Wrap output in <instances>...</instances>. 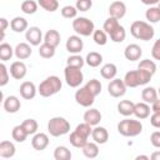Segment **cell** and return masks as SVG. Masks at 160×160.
<instances>
[{
	"label": "cell",
	"instance_id": "14",
	"mask_svg": "<svg viewBox=\"0 0 160 160\" xmlns=\"http://www.w3.org/2000/svg\"><path fill=\"white\" fill-rule=\"evenodd\" d=\"M109 15L112 16V18H116V19H122L125 15H126V5L124 1H120V0H115L110 4L109 6Z\"/></svg>",
	"mask_w": 160,
	"mask_h": 160
},
{
	"label": "cell",
	"instance_id": "8",
	"mask_svg": "<svg viewBox=\"0 0 160 160\" xmlns=\"http://www.w3.org/2000/svg\"><path fill=\"white\" fill-rule=\"evenodd\" d=\"M74 98H75V101H76L80 106H82V108H90V106L94 104L96 96L84 85V86H80V88L75 91Z\"/></svg>",
	"mask_w": 160,
	"mask_h": 160
},
{
	"label": "cell",
	"instance_id": "32",
	"mask_svg": "<svg viewBox=\"0 0 160 160\" xmlns=\"http://www.w3.org/2000/svg\"><path fill=\"white\" fill-rule=\"evenodd\" d=\"M145 18L148 20V22L150 24H156L160 21V9L158 8V5L155 6H149V9L145 12Z\"/></svg>",
	"mask_w": 160,
	"mask_h": 160
},
{
	"label": "cell",
	"instance_id": "39",
	"mask_svg": "<svg viewBox=\"0 0 160 160\" xmlns=\"http://www.w3.org/2000/svg\"><path fill=\"white\" fill-rule=\"evenodd\" d=\"M120 24H119V19H116V18H112V16H109L105 21H104V25H102V30L108 34V35H110L118 26H119Z\"/></svg>",
	"mask_w": 160,
	"mask_h": 160
},
{
	"label": "cell",
	"instance_id": "35",
	"mask_svg": "<svg viewBox=\"0 0 160 160\" xmlns=\"http://www.w3.org/2000/svg\"><path fill=\"white\" fill-rule=\"evenodd\" d=\"M38 6H39V4L36 1H34V0H25V1L21 2L20 9H21V11L24 14L32 15V14H35L38 11Z\"/></svg>",
	"mask_w": 160,
	"mask_h": 160
},
{
	"label": "cell",
	"instance_id": "13",
	"mask_svg": "<svg viewBox=\"0 0 160 160\" xmlns=\"http://www.w3.org/2000/svg\"><path fill=\"white\" fill-rule=\"evenodd\" d=\"M2 106H4V110L9 114H15L20 110L21 108V102H20V99L15 95H9L4 99L2 101Z\"/></svg>",
	"mask_w": 160,
	"mask_h": 160
},
{
	"label": "cell",
	"instance_id": "48",
	"mask_svg": "<svg viewBox=\"0 0 160 160\" xmlns=\"http://www.w3.org/2000/svg\"><path fill=\"white\" fill-rule=\"evenodd\" d=\"M75 6L79 11H88L92 6V0H76Z\"/></svg>",
	"mask_w": 160,
	"mask_h": 160
},
{
	"label": "cell",
	"instance_id": "2",
	"mask_svg": "<svg viewBox=\"0 0 160 160\" xmlns=\"http://www.w3.org/2000/svg\"><path fill=\"white\" fill-rule=\"evenodd\" d=\"M130 32L135 39L142 40V41H149L155 35V30L151 26V24L148 21H142V20L134 21L130 26Z\"/></svg>",
	"mask_w": 160,
	"mask_h": 160
},
{
	"label": "cell",
	"instance_id": "3",
	"mask_svg": "<svg viewBox=\"0 0 160 160\" xmlns=\"http://www.w3.org/2000/svg\"><path fill=\"white\" fill-rule=\"evenodd\" d=\"M61 88H62V82L60 78L56 75H50L40 82V85L38 86V92L42 98H50L58 94L61 90Z\"/></svg>",
	"mask_w": 160,
	"mask_h": 160
},
{
	"label": "cell",
	"instance_id": "43",
	"mask_svg": "<svg viewBox=\"0 0 160 160\" xmlns=\"http://www.w3.org/2000/svg\"><path fill=\"white\" fill-rule=\"evenodd\" d=\"M78 11L79 10L76 9V6H72V5H65L60 10L61 16L65 19H75L78 15Z\"/></svg>",
	"mask_w": 160,
	"mask_h": 160
},
{
	"label": "cell",
	"instance_id": "37",
	"mask_svg": "<svg viewBox=\"0 0 160 160\" xmlns=\"http://www.w3.org/2000/svg\"><path fill=\"white\" fill-rule=\"evenodd\" d=\"M109 36H110L111 41H114V42H122L126 38V30L122 25H119Z\"/></svg>",
	"mask_w": 160,
	"mask_h": 160
},
{
	"label": "cell",
	"instance_id": "19",
	"mask_svg": "<svg viewBox=\"0 0 160 160\" xmlns=\"http://www.w3.org/2000/svg\"><path fill=\"white\" fill-rule=\"evenodd\" d=\"M14 54H15L16 59H19V60H25V59L30 58V55L32 54L31 45H30L29 42H19V44L14 48Z\"/></svg>",
	"mask_w": 160,
	"mask_h": 160
},
{
	"label": "cell",
	"instance_id": "58",
	"mask_svg": "<svg viewBox=\"0 0 160 160\" xmlns=\"http://www.w3.org/2000/svg\"><path fill=\"white\" fill-rule=\"evenodd\" d=\"M158 8H159V9H160V2H159V4H158Z\"/></svg>",
	"mask_w": 160,
	"mask_h": 160
},
{
	"label": "cell",
	"instance_id": "34",
	"mask_svg": "<svg viewBox=\"0 0 160 160\" xmlns=\"http://www.w3.org/2000/svg\"><path fill=\"white\" fill-rule=\"evenodd\" d=\"M12 55H15L12 46L8 42H1L0 44V60L5 62V61L10 60L12 58Z\"/></svg>",
	"mask_w": 160,
	"mask_h": 160
},
{
	"label": "cell",
	"instance_id": "17",
	"mask_svg": "<svg viewBox=\"0 0 160 160\" xmlns=\"http://www.w3.org/2000/svg\"><path fill=\"white\" fill-rule=\"evenodd\" d=\"M141 55H142V49L138 44H129L124 50V56L129 61H136L141 58Z\"/></svg>",
	"mask_w": 160,
	"mask_h": 160
},
{
	"label": "cell",
	"instance_id": "9",
	"mask_svg": "<svg viewBox=\"0 0 160 160\" xmlns=\"http://www.w3.org/2000/svg\"><path fill=\"white\" fill-rule=\"evenodd\" d=\"M126 89H128V86L125 85L124 80L122 79H118V78L110 80V82L108 85V92L112 98H121V96H124L125 92H126Z\"/></svg>",
	"mask_w": 160,
	"mask_h": 160
},
{
	"label": "cell",
	"instance_id": "24",
	"mask_svg": "<svg viewBox=\"0 0 160 160\" xmlns=\"http://www.w3.org/2000/svg\"><path fill=\"white\" fill-rule=\"evenodd\" d=\"M10 28L14 32H24L29 29L28 28V20L22 16H15L10 21Z\"/></svg>",
	"mask_w": 160,
	"mask_h": 160
},
{
	"label": "cell",
	"instance_id": "25",
	"mask_svg": "<svg viewBox=\"0 0 160 160\" xmlns=\"http://www.w3.org/2000/svg\"><path fill=\"white\" fill-rule=\"evenodd\" d=\"M100 74L104 79L106 80H112L116 78V74H118V68L115 64L112 62H108V64H104L100 69Z\"/></svg>",
	"mask_w": 160,
	"mask_h": 160
},
{
	"label": "cell",
	"instance_id": "23",
	"mask_svg": "<svg viewBox=\"0 0 160 160\" xmlns=\"http://www.w3.org/2000/svg\"><path fill=\"white\" fill-rule=\"evenodd\" d=\"M134 110H135V102H132L131 100H121L118 104V112L121 114L122 116H131L134 115Z\"/></svg>",
	"mask_w": 160,
	"mask_h": 160
},
{
	"label": "cell",
	"instance_id": "21",
	"mask_svg": "<svg viewBox=\"0 0 160 160\" xmlns=\"http://www.w3.org/2000/svg\"><path fill=\"white\" fill-rule=\"evenodd\" d=\"M150 112H151L150 104H148V102H145V101H140V102H136V104H135L134 115H135L139 120L148 119V118L150 116Z\"/></svg>",
	"mask_w": 160,
	"mask_h": 160
},
{
	"label": "cell",
	"instance_id": "29",
	"mask_svg": "<svg viewBox=\"0 0 160 160\" xmlns=\"http://www.w3.org/2000/svg\"><path fill=\"white\" fill-rule=\"evenodd\" d=\"M69 141H70V144H71L74 148L81 149V148H84V145L88 142V138L82 136V135H81V134H79L76 130H74L72 132H70Z\"/></svg>",
	"mask_w": 160,
	"mask_h": 160
},
{
	"label": "cell",
	"instance_id": "36",
	"mask_svg": "<svg viewBox=\"0 0 160 160\" xmlns=\"http://www.w3.org/2000/svg\"><path fill=\"white\" fill-rule=\"evenodd\" d=\"M55 49L56 48H54L46 42H42L41 45H39V55L42 59H51L55 55Z\"/></svg>",
	"mask_w": 160,
	"mask_h": 160
},
{
	"label": "cell",
	"instance_id": "46",
	"mask_svg": "<svg viewBox=\"0 0 160 160\" xmlns=\"http://www.w3.org/2000/svg\"><path fill=\"white\" fill-rule=\"evenodd\" d=\"M9 70L6 68V65L4 64V61L0 64V86H5L9 80H10V75H9Z\"/></svg>",
	"mask_w": 160,
	"mask_h": 160
},
{
	"label": "cell",
	"instance_id": "45",
	"mask_svg": "<svg viewBox=\"0 0 160 160\" xmlns=\"http://www.w3.org/2000/svg\"><path fill=\"white\" fill-rule=\"evenodd\" d=\"M85 86H86L95 96L100 95L101 89H102V85H101V82H100L98 79H91V80H89V81L85 84Z\"/></svg>",
	"mask_w": 160,
	"mask_h": 160
},
{
	"label": "cell",
	"instance_id": "26",
	"mask_svg": "<svg viewBox=\"0 0 160 160\" xmlns=\"http://www.w3.org/2000/svg\"><path fill=\"white\" fill-rule=\"evenodd\" d=\"M82 154L89 159H95L99 155V144L95 141H88L84 148H81Z\"/></svg>",
	"mask_w": 160,
	"mask_h": 160
},
{
	"label": "cell",
	"instance_id": "38",
	"mask_svg": "<svg viewBox=\"0 0 160 160\" xmlns=\"http://www.w3.org/2000/svg\"><path fill=\"white\" fill-rule=\"evenodd\" d=\"M85 64V59L81 58L79 54H71L68 59H66V65L68 66H72V68H78V69H82Z\"/></svg>",
	"mask_w": 160,
	"mask_h": 160
},
{
	"label": "cell",
	"instance_id": "11",
	"mask_svg": "<svg viewBox=\"0 0 160 160\" xmlns=\"http://www.w3.org/2000/svg\"><path fill=\"white\" fill-rule=\"evenodd\" d=\"M65 48L70 54H80L84 49V41L80 35H71L68 38Z\"/></svg>",
	"mask_w": 160,
	"mask_h": 160
},
{
	"label": "cell",
	"instance_id": "18",
	"mask_svg": "<svg viewBox=\"0 0 160 160\" xmlns=\"http://www.w3.org/2000/svg\"><path fill=\"white\" fill-rule=\"evenodd\" d=\"M101 118H102L101 112H100L98 109H95V108H90L89 110H86V111L84 112V116H82L84 121L88 122V124L91 125V126L99 125V122L101 121Z\"/></svg>",
	"mask_w": 160,
	"mask_h": 160
},
{
	"label": "cell",
	"instance_id": "20",
	"mask_svg": "<svg viewBox=\"0 0 160 160\" xmlns=\"http://www.w3.org/2000/svg\"><path fill=\"white\" fill-rule=\"evenodd\" d=\"M91 138H92V140L95 142H98L99 145H102V144H106L108 142V140H109V132H108V130L104 126L96 125L92 129Z\"/></svg>",
	"mask_w": 160,
	"mask_h": 160
},
{
	"label": "cell",
	"instance_id": "54",
	"mask_svg": "<svg viewBox=\"0 0 160 160\" xmlns=\"http://www.w3.org/2000/svg\"><path fill=\"white\" fill-rule=\"evenodd\" d=\"M144 5H148V6H155L160 2V0H140Z\"/></svg>",
	"mask_w": 160,
	"mask_h": 160
},
{
	"label": "cell",
	"instance_id": "6",
	"mask_svg": "<svg viewBox=\"0 0 160 160\" xmlns=\"http://www.w3.org/2000/svg\"><path fill=\"white\" fill-rule=\"evenodd\" d=\"M72 30L80 36H90L95 31V25L85 16H76L72 20Z\"/></svg>",
	"mask_w": 160,
	"mask_h": 160
},
{
	"label": "cell",
	"instance_id": "49",
	"mask_svg": "<svg viewBox=\"0 0 160 160\" xmlns=\"http://www.w3.org/2000/svg\"><path fill=\"white\" fill-rule=\"evenodd\" d=\"M151 56L154 60H160V39L155 40L151 48Z\"/></svg>",
	"mask_w": 160,
	"mask_h": 160
},
{
	"label": "cell",
	"instance_id": "7",
	"mask_svg": "<svg viewBox=\"0 0 160 160\" xmlns=\"http://www.w3.org/2000/svg\"><path fill=\"white\" fill-rule=\"evenodd\" d=\"M64 78H65L66 84L70 88H79L84 81V74L81 69L68 66V65L64 69Z\"/></svg>",
	"mask_w": 160,
	"mask_h": 160
},
{
	"label": "cell",
	"instance_id": "51",
	"mask_svg": "<svg viewBox=\"0 0 160 160\" xmlns=\"http://www.w3.org/2000/svg\"><path fill=\"white\" fill-rule=\"evenodd\" d=\"M150 124L156 128V129H160V112H152L151 116H150Z\"/></svg>",
	"mask_w": 160,
	"mask_h": 160
},
{
	"label": "cell",
	"instance_id": "22",
	"mask_svg": "<svg viewBox=\"0 0 160 160\" xmlns=\"http://www.w3.org/2000/svg\"><path fill=\"white\" fill-rule=\"evenodd\" d=\"M16 152V148L15 145L9 141V140H4L0 142V156L4 159H10L15 155Z\"/></svg>",
	"mask_w": 160,
	"mask_h": 160
},
{
	"label": "cell",
	"instance_id": "56",
	"mask_svg": "<svg viewBox=\"0 0 160 160\" xmlns=\"http://www.w3.org/2000/svg\"><path fill=\"white\" fill-rule=\"evenodd\" d=\"M135 159L136 160H140V159H142V160H150V156H148V155H138Z\"/></svg>",
	"mask_w": 160,
	"mask_h": 160
},
{
	"label": "cell",
	"instance_id": "44",
	"mask_svg": "<svg viewBox=\"0 0 160 160\" xmlns=\"http://www.w3.org/2000/svg\"><path fill=\"white\" fill-rule=\"evenodd\" d=\"M138 69L146 70V71H149L150 74L154 75V74L156 72V64H155V61H152V60H150V59H144V60H141V61L139 62Z\"/></svg>",
	"mask_w": 160,
	"mask_h": 160
},
{
	"label": "cell",
	"instance_id": "42",
	"mask_svg": "<svg viewBox=\"0 0 160 160\" xmlns=\"http://www.w3.org/2000/svg\"><path fill=\"white\" fill-rule=\"evenodd\" d=\"M92 40L96 45H100V46H104L106 45L108 42V34L104 31V30H95L92 32Z\"/></svg>",
	"mask_w": 160,
	"mask_h": 160
},
{
	"label": "cell",
	"instance_id": "12",
	"mask_svg": "<svg viewBox=\"0 0 160 160\" xmlns=\"http://www.w3.org/2000/svg\"><path fill=\"white\" fill-rule=\"evenodd\" d=\"M19 92H20L22 99L31 100L36 96L38 88L35 86V84L32 81H24V82H21V85L19 88Z\"/></svg>",
	"mask_w": 160,
	"mask_h": 160
},
{
	"label": "cell",
	"instance_id": "15",
	"mask_svg": "<svg viewBox=\"0 0 160 160\" xmlns=\"http://www.w3.org/2000/svg\"><path fill=\"white\" fill-rule=\"evenodd\" d=\"M10 75L15 79V80H21L26 76V72H28V68L26 65L21 61V60H18V61H14L11 65H10Z\"/></svg>",
	"mask_w": 160,
	"mask_h": 160
},
{
	"label": "cell",
	"instance_id": "28",
	"mask_svg": "<svg viewBox=\"0 0 160 160\" xmlns=\"http://www.w3.org/2000/svg\"><path fill=\"white\" fill-rule=\"evenodd\" d=\"M158 98H159L158 90H156L155 88H152V86H146V88H144L142 91H141V99H142V101H145V102H148V104H150V105H151Z\"/></svg>",
	"mask_w": 160,
	"mask_h": 160
},
{
	"label": "cell",
	"instance_id": "52",
	"mask_svg": "<svg viewBox=\"0 0 160 160\" xmlns=\"http://www.w3.org/2000/svg\"><path fill=\"white\" fill-rule=\"evenodd\" d=\"M10 26V22L5 19V18H1L0 19V31H1V40H4V36H5V30L6 28Z\"/></svg>",
	"mask_w": 160,
	"mask_h": 160
},
{
	"label": "cell",
	"instance_id": "27",
	"mask_svg": "<svg viewBox=\"0 0 160 160\" xmlns=\"http://www.w3.org/2000/svg\"><path fill=\"white\" fill-rule=\"evenodd\" d=\"M60 39H61L60 38V32L58 30H55V29L48 30L45 32V35H44V42H46V44H49V45H51L54 48H56L60 44Z\"/></svg>",
	"mask_w": 160,
	"mask_h": 160
},
{
	"label": "cell",
	"instance_id": "57",
	"mask_svg": "<svg viewBox=\"0 0 160 160\" xmlns=\"http://www.w3.org/2000/svg\"><path fill=\"white\" fill-rule=\"evenodd\" d=\"M158 94H159V96H160V88H159V90H158Z\"/></svg>",
	"mask_w": 160,
	"mask_h": 160
},
{
	"label": "cell",
	"instance_id": "16",
	"mask_svg": "<svg viewBox=\"0 0 160 160\" xmlns=\"http://www.w3.org/2000/svg\"><path fill=\"white\" fill-rule=\"evenodd\" d=\"M31 146L38 150V151H42L49 146V136L45 132H36L34 134L32 139H31Z\"/></svg>",
	"mask_w": 160,
	"mask_h": 160
},
{
	"label": "cell",
	"instance_id": "53",
	"mask_svg": "<svg viewBox=\"0 0 160 160\" xmlns=\"http://www.w3.org/2000/svg\"><path fill=\"white\" fill-rule=\"evenodd\" d=\"M151 111L152 112H160V96L151 104Z\"/></svg>",
	"mask_w": 160,
	"mask_h": 160
},
{
	"label": "cell",
	"instance_id": "47",
	"mask_svg": "<svg viewBox=\"0 0 160 160\" xmlns=\"http://www.w3.org/2000/svg\"><path fill=\"white\" fill-rule=\"evenodd\" d=\"M75 130L79 132V134H81L82 136H85V138H88L89 139V136H91V132H92V129H91V125H89L88 122H81V124H79L76 128H75Z\"/></svg>",
	"mask_w": 160,
	"mask_h": 160
},
{
	"label": "cell",
	"instance_id": "10",
	"mask_svg": "<svg viewBox=\"0 0 160 160\" xmlns=\"http://www.w3.org/2000/svg\"><path fill=\"white\" fill-rule=\"evenodd\" d=\"M25 39L31 46H39L44 41L42 32H41L40 28H38V26H30L25 31Z\"/></svg>",
	"mask_w": 160,
	"mask_h": 160
},
{
	"label": "cell",
	"instance_id": "5",
	"mask_svg": "<svg viewBox=\"0 0 160 160\" xmlns=\"http://www.w3.org/2000/svg\"><path fill=\"white\" fill-rule=\"evenodd\" d=\"M48 131L54 138L66 135L70 131V122L62 116H54L48 122Z\"/></svg>",
	"mask_w": 160,
	"mask_h": 160
},
{
	"label": "cell",
	"instance_id": "50",
	"mask_svg": "<svg viewBox=\"0 0 160 160\" xmlns=\"http://www.w3.org/2000/svg\"><path fill=\"white\" fill-rule=\"evenodd\" d=\"M150 142L154 148L160 149V131H154L150 135Z\"/></svg>",
	"mask_w": 160,
	"mask_h": 160
},
{
	"label": "cell",
	"instance_id": "33",
	"mask_svg": "<svg viewBox=\"0 0 160 160\" xmlns=\"http://www.w3.org/2000/svg\"><path fill=\"white\" fill-rule=\"evenodd\" d=\"M71 156H72L71 151L64 145L56 146L55 150H54V159L55 160H70Z\"/></svg>",
	"mask_w": 160,
	"mask_h": 160
},
{
	"label": "cell",
	"instance_id": "1",
	"mask_svg": "<svg viewBox=\"0 0 160 160\" xmlns=\"http://www.w3.org/2000/svg\"><path fill=\"white\" fill-rule=\"evenodd\" d=\"M152 78V74H150L146 70L138 69V70H130L124 76V82L128 88H138L141 85H146L150 82Z\"/></svg>",
	"mask_w": 160,
	"mask_h": 160
},
{
	"label": "cell",
	"instance_id": "40",
	"mask_svg": "<svg viewBox=\"0 0 160 160\" xmlns=\"http://www.w3.org/2000/svg\"><path fill=\"white\" fill-rule=\"evenodd\" d=\"M38 4L40 8H42L45 11H49V12H54L59 9L58 0H38Z\"/></svg>",
	"mask_w": 160,
	"mask_h": 160
},
{
	"label": "cell",
	"instance_id": "41",
	"mask_svg": "<svg viewBox=\"0 0 160 160\" xmlns=\"http://www.w3.org/2000/svg\"><path fill=\"white\" fill-rule=\"evenodd\" d=\"M21 125L24 126V129L26 130V132L29 135H34L38 132V129H39V124L35 119H26L21 122Z\"/></svg>",
	"mask_w": 160,
	"mask_h": 160
},
{
	"label": "cell",
	"instance_id": "31",
	"mask_svg": "<svg viewBox=\"0 0 160 160\" xmlns=\"http://www.w3.org/2000/svg\"><path fill=\"white\" fill-rule=\"evenodd\" d=\"M11 136H12V140H15L16 142H24L26 140V138L29 136V134L26 132L24 126L20 124V125H16V126L12 128Z\"/></svg>",
	"mask_w": 160,
	"mask_h": 160
},
{
	"label": "cell",
	"instance_id": "55",
	"mask_svg": "<svg viewBox=\"0 0 160 160\" xmlns=\"http://www.w3.org/2000/svg\"><path fill=\"white\" fill-rule=\"evenodd\" d=\"M150 159L151 160H160V151H154L150 155Z\"/></svg>",
	"mask_w": 160,
	"mask_h": 160
},
{
	"label": "cell",
	"instance_id": "30",
	"mask_svg": "<svg viewBox=\"0 0 160 160\" xmlns=\"http://www.w3.org/2000/svg\"><path fill=\"white\" fill-rule=\"evenodd\" d=\"M85 62L90 68H98L102 62V55L98 51H90L85 58Z\"/></svg>",
	"mask_w": 160,
	"mask_h": 160
},
{
	"label": "cell",
	"instance_id": "4",
	"mask_svg": "<svg viewBox=\"0 0 160 160\" xmlns=\"http://www.w3.org/2000/svg\"><path fill=\"white\" fill-rule=\"evenodd\" d=\"M142 131V124L140 120L124 119L118 124V132L126 138H134L140 135Z\"/></svg>",
	"mask_w": 160,
	"mask_h": 160
}]
</instances>
